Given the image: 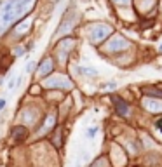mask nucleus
<instances>
[{"label":"nucleus","mask_w":162,"mask_h":167,"mask_svg":"<svg viewBox=\"0 0 162 167\" xmlns=\"http://www.w3.org/2000/svg\"><path fill=\"white\" fill-rule=\"evenodd\" d=\"M33 5V0H4L0 2V35L12 25L19 16Z\"/></svg>","instance_id":"f257e3e1"},{"label":"nucleus","mask_w":162,"mask_h":167,"mask_svg":"<svg viewBox=\"0 0 162 167\" xmlns=\"http://www.w3.org/2000/svg\"><path fill=\"white\" fill-rule=\"evenodd\" d=\"M112 101H113V106H115V110L118 111L120 115H127V103L124 101V99H120L118 96H115V97H112Z\"/></svg>","instance_id":"f03ea898"},{"label":"nucleus","mask_w":162,"mask_h":167,"mask_svg":"<svg viewBox=\"0 0 162 167\" xmlns=\"http://www.w3.org/2000/svg\"><path fill=\"white\" fill-rule=\"evenodd\" d=\"M11 134H12V138H16V139H25L26 129H25V125H18V127H14L12 131H11Z\"/></svg>","instance_id":"7ed1b4c3"},{"label":"nucleus","mask_w":162,"mask_h":167,"mask_svg":"<svg viewBox=\"0 0 162 167\" xmlns=\"http://www.w3.org/2000/svg\"><path fill=\"white\" fill-rule=\"evenodd\" d=\"M51 70H53V63H51V59H47V61H44L42 66H40V75L51 73Z\"/></svg>","instance_id":"20e7f679"},{"label":"nucleus","mask_w":162,"mask_h":167,"mask_svg":"<svg viewBox=\"0 0 162 167\" xmlns=\"http://www.w3.org/2000/svg\"><path fill=\"white\" fill-rule=\"evenodd\" d=\"M145 94H150V96H159L162 97V91H157V89H145Z\"/></svg>","instance_id":"39448f33"},{"label":"nucleus","mask_w":162,"mask_h":167,"mask_svg":"<svg viewBox=\"0 0 162 167\" xmlns=\"http://www.w3.org/2000/svg\"><path fill=\"white\" fill-rule=\"evenodd\" d=\"M80 70H82V73L89 75V77H98V71H94L92 68H80Z\"/></svg>","instance_id":"423d86ee"},{"label":"nucleus","mask_w":162,"mask_h":167,"mask_svg":"<svg viewBox=\"0 0 162 167\" xmlns=\"http://www.w3.org/2000/svg\"><path fill=\"white\" fill-rule=\"evenodd\" d=\"M117 87V82H106V84H101V89H115Z\"/></svg>","instance_id":"0eeeda50"},{"label":"nucleus","mask_w":162,"mask_h":167,"mask_svg":"<svg viewBox=\"0 0 162 167\" xmlns=\"http://www.w3.org/2000/svg\"><path fill=\"white\" fill-rule=\"evenodd\" d=\"M25 52H26L25 47H14V56H16V57H21Z\"/></svg>","instance_id":"6e6552de"},{"label":"nucleus","mask_w":162,"mask_h":167,"mask_svg":"<svg viewBox=\"0 0 162 167\" xmlns=\"http://www.w3.org/2000/svg\"><path fill=\"white\" fill-rule=\"evenodd\" d=\"M35 61H30V63H28V65H26V73H31V71H33V70H35Z\"/></svg>","instance_id":"1a4fd4ad"},{"label":"nucleus","mask_w":162,"mask_h":167,"mask_svg":"<svg viewBox=\"0 0 162 167\" xmlns=\"http://www.w3.org/2000/svg\"><path fill=\"white\" fill-rule=\"evenodd\" d=\"M96 132H98V127H92V129H89V131L86 132V134H87L89 138H92V136H94V134H96Z\"/></svg>","instance_id":"9d476101"},{"label":"nucleus","mask_w":162,"mask_h":167,"mask_svg":"<svg viewBox=\"0 0 162 167\" xmlns=\"http://www.w3.org/2000/svg\"><path fill=\"white\" fill-rule=\"evenodd\" d=\"M5 105H7V101H5L4 97H0V111H2V110L5 108Z\"/></svg>","instance_id":"9b49d317"},{"label":"nucleus","mask_w":162,"mask_h":167,"mask_svg":"<svg viewBox=\"0 0 162 167\" xmlns=\"http://www.w3.org/2000/svg\"><path fill=\"white\" fill-rule=\"evenodd\" d=\"M159 51H160V52H162V44H160V47H159Z\"/></svg>","instance_id":"f8f14e48"},{"label":"nucleus","mask_w":162,"mask_h":167,"mask_svg":"<svg viewBox=\"0 0 162 167\" xmlns=\"http://www.w3.org/2000/svg\"><path fill=\"white\" fill-rule=\"evenodd\" d=\"M118 2H126V0H118Z\"/></svg>","instance_id":"ddd939ff"}]
</instances>
